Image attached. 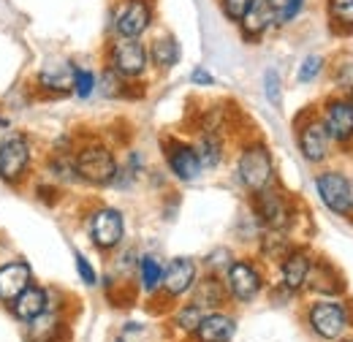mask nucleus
I'll return each instance as SVG.
<instances>
[{"mask_svg":"<svg viewBox=\"0 0 353 342\" xmlns=\"http://www.w3.org/2000/svg\"><path fill=\"white\" fill-rule=\"evenodd\" d=\"M236 25H239V33H242L245 41L259 43L274 28V14H272V8H269L266 0H253L250 8L245 11V17Z\"/></svg>","mask_w":353,"mask_h":342,"instance_id":"obj_14","label":"nucleus"},{"mask_svg":"<svg viewBox=\"0 0 353 342\" xmlns=\"http://www.w3.org/2000/svg\"><path fill=\"white\" fill-rule=\"evenodd\" d=\"M196 263L190 261V258H174L166 269H163V280H161V285H163V291L169 294V296H182V294H188L193 285H196Z\"/></svg>","mask_w":353,"mask_h":342,"instance_id":"obj_15","label":"nucleus"},{"mask_svg":"<svg viewBox=\"0 0 353 342\" xmlns=\"http://www.w3.org/2000/svg\"><path fill=\"white\" fill-rule=\"evenodd\" d=\"M294 248L288 245V239L283 237V231H266L264 242H261V253L272 261H283Z\"/></svg>","mask_w":353,"mask_h":342,"instance_id":"obj_27","label":"nucleus"},{"mask_svg":"<svg viewBox=\"0 0 353 342\" xmlns=\"http://www.w3.org/2000/svg\"><path fill=\"white\" fill-rule=\"evenodd\" d=\"M321 123L329 133L332 144H343L348 147L353 141V106L348 95H332L323 103V114Z\"/></svg>","mask_w":353,"mask_h":342,"instance_id":"obj_7","label":"nucleus"},{"mask_svg":"<svg viewBox=\"0 0 353 342\" xmlns=\"http://www.w3.org/2000/svg\"><path fill=\"white\" fill-rule=\"evenodd\" d=\"M125 237L123 212L114 207H101L90 217V239L98 250H114Z\"/></svg>","mask_w":353,"mask_h":342,"instance_id":"obj_10","label":"nucleus"},{"mask_svg":"<svg viewBox=\"0 0 353 342\" xmlns=\"http://www.w3.org/2000/svg\"><path fill=\"white\" fill-rule=\"evenodd\" d=\"M190 82H193L196 87H212L215 85V77H212L204 66H196V68H193V74H190Z\"/></svg>","mask_w":353,"mask_h":342,"instance_id":"obj_37","label":"nucleus"},{"mask_svg":"<svg viewBox=\"0 0 353 342\" xmlns=\"http://www.w3.org/2000/svg\"><path fill=\"white\" fill-rule=\"evenodd\" d=\"M296 144H299V152L307 163H323L332 152V139L323 128L321 117H307L302 125H299V133H296Z\"/></svg>","mask_w":353,"mask_h":342,"instance_id":"obj_12","label":"nucleus"},{"mask_svg":"<svg viewBox=\"0 0 353 342\" xmlns=\"http://www.w3.org/2000/svg\"><path fill=\"white\" fill-rule=\"evenodd\" d=\"M74 171L90 185H112L117 177V158L103 144L82 147L74 158Z\"/></svg>","mask_w":353,"mask_h":342,"instance_id":"obj_5","label":"nucleus"},{"mask_svg":"<svg viewBox=\"0 0 353 342\" xmlns=\"http://www.w3.org/2000/svg\"><path fill=\"white\" fill-rule=\"evenodd\" d=\"M163 150H166V166L179 182H196L201 177L204 166H201L199 152H196L193 144H185L179 139H169L163 144Z\"/></svg>","mask_w":353,"mask_h":342,"instance_id":"obj_13","label":"nucleus"},{"mask_svg":"<svg viewBox=\"0 0 353 342\" xmlns=\"http://www.w3.org/2000/svg\"><path fill=\"white\" fill-rule=\"evenodd\" d=\"M30 266L25 261H11L0 266V301H14L30 285Z\"/></svg>","mask_w":353,"mask_h":342,"instance_id":"obj_17","label":"nucleus"},{"mask_svg":"<svg viewBox=\"0 0 353 342\" xmlns=\"http://www.w3.org/2000/svg\"><path fill=\"white\" fill-rule=\"evenodd\" d=\"M334 82L343 90H353V54L340 57V63L334 66Z\"/></svg>","mask_w":353,"mask_h":342,"instance_id":"obj_33","label":"nucleus"},{"mask_svg":"<svg viewBox=\"0 0 353 342\" xmlns=\"http://www.w3.org/2000/svg\"><path fill=\"white\" fill-rule=\"evenodd\" d=\"M46 304H49V296H46L44 288L28 285V288L14 299V315L22 318V321H33V318H39L41 312H46Z\"/></svg>","mask_w":353,"mask_h":342,"instance_id":"obj_22","label":"nucleus"},{"mask_svg":"<svg viewBox=\"0 0 353 342\" xmlns=\"http://www.w3.org/2000/svg\"><path fill=\"white\" fill-rule=\"evenodd\" d=\"M310 269H312V256L302 248H294L288 256L283 258V266H280L285 291H302L307 285Z\"/></svg>","mask_w":353,"mask_h":342,"instance_id":"obj_16","label":"nucleus"},{"mask_svg":"<svg viewBox=\"0 0 353 342\" xmlns=\"http://www.w3.org/2000/svg\"><path fill=\"white\" fill-rule=\"evenodd\" d=\"M77 272H79V277H82L85 285H95V280H98L95 277V269L90 266V261L82 253H77Z\"/></svg>","mask_w":353,"mask_h":342,"instance_id":"obj_36","label":"nucleus"},{"mask_svg":"<svg viewBox=\"0 0 353 342\" xmlns=\"http://www.w3.org/2000/svg\"><path fill=\"white\" fill-rule=\"evenodd\" d=\"M30 323H33V326H30V334H33V340L36 342H49L52 337H54V329H57V318H54V315L41 312V315L33 318Z\"/></svg>","mask_w":353,"mask_h":342,"instance_id":"obj_31","label":"nucleus"},{"mask_svg":"<svg viewBox=\"0 0 353 342\" xmlns=\"http://www.w3.org/2000/svg\"><path fill=\"white\" fill-rule=\"evenodd\" d=\"M307 285L315 294H323V296H334V294H343V291H345L340 272H337L329 261H312Z\"/></svg>","mask_w":353,"mask_h":342,"instance_id":"obj_20","label":"nucleus"},{"mask_svg":"<svg viewBox=\"0 0 353 342\" xmlns=\"http://www.w3.org/2000/svg\"><path fill=\"white\" fill-rule=\"evenodd\" d=\"M196 152H199V161H201V166H204V169H215V166L223 161L221 136H218L215 130H204V136H201V141H199Z\"/></svg>","mask_w":353,"mask_h":342,"instance_id":"obj_24","label":"nucleus"},{"mask_svg":"<svg viewBox=\"0 0 353 342\" xmlns=\"http://www.w3.org/2000/svg\"><path fill=\"white\" fill-rule=\"evenodd\" d=\"M106 63L109 71L117 74L120 79H139L150 68L147 43H141V39H114L109 43Z\"/></svg>","mask_w":353,"mask_h":342,"instance_id":"obj_3","label":"nucleus"},{"mask_svg":"<svg viewBox=\"0 0 353 342\" xmlns=\"http://www.w3.org/2000/svg\"><path fill=\"white\" fill-rule=\"evenodd\" d=\"M326 17L334 36H353V0H326Z\"/></svg>","mask_w":353,"mask_h":342,"instance_id":"obj_23","label":"nucleus"},{"mask_svg":"<svg viewBox=\"0 0 353 342\" xmlns=\"http://www.w3.org/2000/svg\"><path fill=\"white\" fill-rule=\"evenodd\" d=\"M30 163V144L22 133H11L0 141V179L19 182Z\"/></svg>","mask_w":353,"mask_h":342,"instance_id":"obj_11","label":"nucleus"},{"mask_svg":"<svg viewBox=\"0 0 353 342\" xmlns=\"http://www.w3.org/2000/svg\"><path fill=\"white\" fill-rule=\"evenodd\" d=\"M256 201H253V210H256V217L266 225V231H285L291 225V204L288 199L277 190V188H266V190H259L253 193Z\"/></svg>","mask_w":353,"mask_h":342,"instance_id":"obj_9","label":"nucleus"},{"mask_svg":"<svg viewBox=\"0 0 353 342\" xmlns=\"http://www.w3.org/2000/svg\"><path fill=\"white\" fill-rule=\"evenodd\" d=\"M266 3H269L272 14H274V25H291L305 11L307 0H266Z\"/></svg>","mask_w":353,"mask_h":342,"instance_id":"obj_26","label":"nucleus"},{"mask_svg":"<svg viewBox=\"0 0 353 342\" xmlns=\"http://www.w3.org/2000/svg\"><path fill=\"white\" fill-rule=\"evenodd\" d=\"M348 101H351V106H353V90H348Z\"/></svg>","mask_w":353,"mask_h":342,"instance_id":"obj_38","label":"nucleus"},{"mask_svg":"<svg viewBox=\"0 0 353 342\" xmlns=\"http://www.w3.org/2000/svg\"><path fill=\"white\" fill-rule=\"evenodd\" d=\"M74 79H77V66L68 60H49L39 74V85L49 92H71Z\"/></svg>","mask_w":353,"mask_h":342,"instance_id":"obj_18","label":"nucleus"},{"mask_svg":"<svg viewBox=\"0 0 353 342\" xmlns=\"http://www.w3.org/2000/svg\"><path fill=\"white\" fill-rule=\"evenodd\" d=\"M345 342H353V340H345Z\"/></svg>","mask_w":353,"mask_h":342,"instance_id":"obj_39","label":"nucleus"},{"mask_svg":"<svg viewBox=\"0 0 353 342\" xmlns=\"http://www.w3.org/2000/svg\"><path fill=\"white\" fill-rule=\"evenodd\" d=\"M147 54H150V63L158 71H169V68H174L176 63H179L182 49H179V41L172 33H163V36H158L155 41L147 46Z\"/></svg>","mask_w":353,"mask_h":342,"instance_id":"obj_21","label":"nucleus"},{"mask_svg":"<svg viewBox=\"0 0 353 342\" xmlns=\"http://www.w3.org/2000/svg\"><path fill=\"white\" fill-rule=\"evenodd\" d=\"M201 318H204V310H201V307L193 301V304H188V307H182V310L176 312L174 321H176V326H179V329L193 332V329L199 326V321H201Z\"/></svg>","mask_w":353,"mask_h":342,"instance_id":"obj_32","label":"nucleus"},{"mask_svg":"<svg viewBox=\"0 0 353 342\" xmlns=\"http://www.w3.org/2000/svg\"><path fill=\"white\" fill-rule=\"evenodd\" d=\"M250 3L253 0H221V11H223V17L228 19V22H239L242 17H245V11L250 8Z\"/></svg>","mask_w":353,"mask_h":342,"instance_id":"obj_34","label":"nucleus"},{"mask_svg":"<svg viewBox=\"0 0 353 342\" xmlns=\"http://www.w3.org/2000/svg\"><path fill=\"white\" fill-rule=\"evenodd\" d=\"M199 342H228L236 332L234 318L223 315V312H210L199 321V326L193 329Z\"/></svg>","mask_w":353,"mask_h":342,"instance_id":"obj_19","label":"nucleus"},{"mask_svg":"<svg viewBox=\"0 0 353 342\" xmlns=\"http://www.w3.org/2000/svg\"><path fill=\"white\" fill-rule=\"evenodd\" d=\"M323 68H326V60H323L321 54H307V57L302 60L299 71H296V79H299L302 85H310V82H315V79L323 74Z\"/></svg>","mask_w":353,"mask_h":342,"instance_id":"obj_29","label":"nucleus"},{"mask_svg":"<svg viewBox=\"0 0 353 342\" xmlns=\"http://www.w3.org/2000/svg\"><path fill=\"white\" fill-rule=\"evenodd\" d=\"M117 342H123V340H117Z\"/></svg>","mask_w":353,"mask_h":342,"instance_id":"obj_40","label":"nucleus"},{"mask_svg":"<svg viewBox=\"0 0 353 342\" xmlns=\"http://www.w3.org/2000/svg\"><path fill=\"white\" fill-rule=\"evenodd\" d=\"M315 193L329 212L340 214V217L353 214V179L348 174L337 169L321 171L315 177Z\"/></svg>","mask_w":353,"mask_h":342,"instance_id":"obj_4","label":"nucleus"},{"mask_svg":"<svg viewBox=\"0 0 353 342\" xmlns=\"http://www.w3.org/2000/svg\"><path fill=\"white\" fill-rule=\"evenodd\" d=\"M155 22V0H120L112 11L117 39H141Z\"/></svg>","mask_w":353,"mask_h":342,"instance_id":"obj_2","label":"nucleus"},{"mask_svg":"<svg viewBox=\"0 0 353 342\" xmlns=\"http://www.w3.org/2000/svg\"><path fill=\"white\" fill-rule=\"evenodd\" d=\"M139 274H141V288L147 294L158 291L161 288V280H163V263L155 256H144L139 261Z\"/></svg>","mask_w":353,"mask_h":342,"instance_id":"obj_25","label":"nucleus"},{"mask_svg":"<svg viewBox=\"0 0 353 342\" xmlns=\"http://www.w3.org/2000/svg\"><path fill=\"white\" fill-rule=\"evenodd\" d=\"M236 174H239L242 185H245L250 193H259V190H266L269 185H274V161H272L269 147L261 144V141L248 144V147L239 152Z\"/></svg>","mask_w":353,"mask_h":342,"instance_id":"obj_1","label":"nucleus"},{"mask_svg":"<svg viewBox=\"0 0 353 342\" xmlns=\"http://www.w3.org/2000/svg\"><path fill=\"white\" fill-rule=\"evenodd\" d=\"M225 288L236 301H253L264 288V277L253 261L236 258L225 269Z\"/></svg>","mask_w":353,"mask_h":342,"instance_id":"obj_8","label":"nucleus"},{"mask_svg":"<svg viewBox=\"0 0 353 342\" xmlns=\"http://www.w3.org/2000/svg\"><path fill=\"white\" fill-rule=\"evenodd\" d=\"M264 95L272 106L283 103V77L277 68H266L264 71Z\"/></svg>","mask_w":353,"mask_h":342,"instance_id":"obj_30","label":"nucleus"},{"mask_svg":"<svg viewBox=\"0 0 353 342\" xmlns=\"http://www.w3.org/2000/svg\"><path fill=\"white\" fill-rule=\"evenodd\" d=\"M95 90V74L88 68H77V79H74V92L79 98H90Z\"/></svg>","mask_w":353,"mask_h":342,"instance_id":"obj_35","label":"nucleus"},{"mask_svg":"<svg viewBox=\"0 0 353 342\" xmlns=\"http://www.w3.org/2000/svg\"><path fill=\"white\" fill-rule=\"evenodd\" d=\"M193 288H199V294H196L199 307H204V301L207 304H221L223 301V283H218L215 277H207L204 283H196Z\"/></svg>","mask_w":353,"mask_h":342,"instance_id":"obj_28","label":"nucleus"},{"mask_svg":"<svg viewBox=\"0 0 353 342\" xmlns=\"http://www.w3.org/2000/svg\"><path fill=\"white\" fill-rule=\"evenodd\" d=\"M307 321L312 332L323 340H337L343 337V332L351 326L348 318V307L337 299H318L310 304Z\"/></svg>","mask_w":353,"mask_h":342,"instance_id":"obj_6","label":"nucleus"}]
</instances>
